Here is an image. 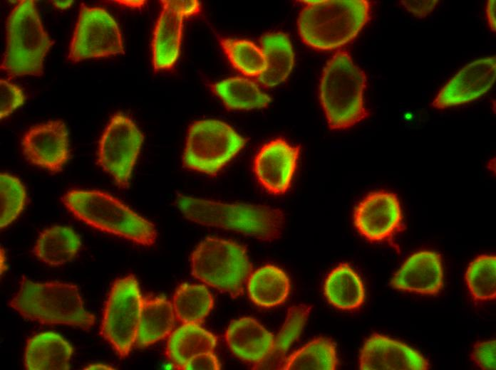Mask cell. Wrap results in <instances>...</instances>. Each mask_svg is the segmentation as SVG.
Masks as SVG:
<instances>
[{
	"label": "cell",
	"instance_id": "1",
	"mask_svg": "<svg viewBox=\"0 0 496 370\" xmlns=\"http://www.w3.org/2000/svg\"><path fill=\"white\" fill-rule=\"evenodd\" d=\"M298 32L307 46L321 51L340 48L353 41L371 15L367 0L304 1Z\"/></svg>",
	"mask_w": 496,
	"mask_h": 370
},
{
	"label": "cell",
	"instance_id": "2",
	"mask_svg": "<svg viewBox=\"0 0 496 370\" xmlns=\"http://www.w3.org/2000/svg\"><path fill=\"white\" fill-rule=\"evenodd\" d=\"M177 206L189 221L230 230L262 241L279 238L284 223L279 209L249 204L222 203L180 195Z\"/></svg>",
	"mask_w": 496,
	"mask_h": 370
},
{
	"label": "cell",
	"instance_id": "3",
	"mask_svg": "<svg viewBox=\"0 0 496 370\" xmlns=\"http://www.w3.org/2000/svg\"><path fill=\"white\" fill-rule=\"evenodd\" d=\"M9 306L26 319L90 329L95 322L76 285L58 281L36 282L25 277Z\"/></svg>",
	"mask_w": 496,
	"mask_h": 370
},
{
	"label": "cell",
	"instance_id": "4",
	"mask_svg": "<svg viewBox=\"0 0 496 370\" xmlns=\"http://www.w3.org/2000/svg\"><path fill=\"white\" fill-rule=\"evenodd\" d=\"M61 199L76 218L100 231L143 246L153 245L157 239L153 223L107 192L71 189Z\"/></svg>",
	"mask_w": 496,
	"mask_h": 370
},
{
	"label": "cell",
	"instance_id": "5",
	"mask_svg": "<svg viewBox=\"0 0 496 370\" xmlns=\"http://www.w3.org/2000/svg\"><path fill=\"white\" fill-rule=\"evenodd\" d=\"M367 78L346 51H337L324 68L319 98L328 126L332 130L350 128L369 113L364 105Z\"/></svg>",
	"mask_w": 496,
	"mask_h": 370
},
{
	"label": "cell",
	"instance_id": "6",
	"mask_svg": "<svg viewBox=\"0 0 496 370\" xmlns=\"http://www.w3.org/2000/svg\"><path fill=\"white\" fill-rule=\"evenodd\" d=\"M6 33L1 70L9 79L41 76L44 59L53 42L42 24L34 1L22 0L16 5L8 16Z\"/></svg>",
	"mask_w": 496,
	"mask_h": 370
},
{
	"label": "cell",
	"instance_id": "7",
	"mask_svg": "<svg viewBox=\"0 0 496 370\" xmlns=\"http://www.w3.org/2000/svg\"><path fill=\"white\" fill-rule=\"evenodd\" d=\"M191 270L197 280L237 298L243 294L252 267L243 245L207 237L192 252Z\"/></svg>",
	"mask_w": 496,
	"mask_h": 370
},
{
	"label": "cell",
	"instance_id": "8",
	"mask_svg": "<svg viewBox=\"0 0 496 370\" xmlns=\"http://www.w3.org/2000/svg\"><path fill=\"white\" fill-rule=\"evenodd\" d=\"M245 144L246 139L225 122L195 121L187 130L182 164L188 169L215 176Z\"/></svg>",
	"mask_w": 496,
	"mask_h": 370
},
{
	"label": "cell",
	"instance_id": "9",
	"mask_svg": "<svg viewBox=\"0 0 496 370\" xmlns=\"http://www.w3.org/2000/svg\"><path fill=\"white\" fill-rule=\"evenodd\" d=\"M143 300L133 275L116 280L109 292L100 334L120 358L126 357L136 342Z\"/></svg>",
	"mask_w": 496,
	"mask_h": 370
},
{
	"label": "cell",
	"instance_id": "10",
	"mask_svg": "<svg viewBox=\"0 0 496 370\" xmlns=\"http://www.w3.org/2000/svg\"><path fill=\"white\" fill-rule=\"evenodd\" d=\"M144 136L128 115L114 114L98 142L97 164L113 179L120 189L129 185Z\"/></svg>",
	"mask_w": 496,
	"mask_h": 370
},
{
	"label": "cell",
	"instance_id": "11",
	"mask_svg": "<svg viewBox=\"0 0 496 370\" xmlns=\"http://www.w3.org/2000/svg\"><path fill=\"white\" fill-rule=\"evenodd\" d=\"M125 53L122 33L115 18L104 9L82 3L68 59L78 63Z\"/></svg>",
	"mask_w": 496,
	"mask_h": 370
},
{
	"label": "cell",
	"instance_id": "12",
	"mask_svg": "<svg viewBox=\"0 0 496 370\" xmlns=\"http://www.w3.org/2000/svg\"><path fill=\"white\" fill-rule=\"evenodd\" d=\"M358 232L371 243L389 240L403 228L401 206L394 193L380 190L368 193L353 214Z\"/></svg>",
	"mask_w": 496,
	"mask_h": 370
},
{
	"label": "cell",
	"instance_id": "13",
	"mask_svg": "<svg viewBox=\"0 0 496 370\" xmlns=\"http://www.w3.org/2000/svg\"><path fill=\"white\" fill-rule=\"evenodd\" d=\"M21 149L30 164L51 173L61 171L70 157L65 123L56 120L31 127L23 135Z\"/></svg>",
	"mask_w": 496,
	"mask_h": 370
},
{
	"label": "cell",
	"instance_id": "14",
	"mask_svg": "<svg viewBox=\"0 0 496 370\" xmlns=\"http://www.w3.org/2000/svg\"><path fill=\"white\" fill-rule=\"evenodd\" d=\"M495 78V56L475 60L463 67L440 90L431 105L445 109L473 101L492 88Z\"/></svg>",
	"mask_w": 496,
	"mask_h": 370
},
{
	"label": "cell",
	"instance_id": "15",
	"mask_svg": "<svg viewBox=\"0 0 496 370\" xmlns=\"http://www.w3.org/2000/svg\"><path fill=\"white\" fill-rule=\"evenodd\" d=\"M300 146H293L282 138L264 144L256 154L253 171L259 184L269 194L286 193L296 169Z\"/></svg>",
	"mask_w": 496,
	"mask_h": 370
},
{
	"label": "cell",
	"instance_id": "16",
	"mask_svg": "<svg viewBox=\"0 0 496 370\" xmlns=\"http://www.w3.org/2000/svg\"><path fill=\"white\" fill-rule=\"evenodd\" d=\"M362 370H425L430 368L427 359L416 350L398 340L373 334L364 342L360 352Z\"/></svg>",
	"mask_w": 496,
	"mask_h": 370
},
{
	"label": "cell",
	"instance_id": "17",
	"mask_svg": "<svg viewBox=\"0 0 496 370\" xmlns=\"http://www.w3.org/2000/svg\"><path fill=\"white\" fill-rule=\"evenodd\" d=\"M390 285L401 291L426 295L438 294L443 287L440 255L428 250L411 254L393 275Z\"/></svg>",
	"mask_w": 496,
	"mask_h": 370
},
{
	"label": "cell",
	"instance_id": "18",
	"mask_svg": "<svg viewBox=\"0 0 496 370\" xmlns=\"http://www.w3.org/2000/svg\"><path fill=\"white\" fill-rule=\"evenodd\" d=\"M160 2L162 9L154 29L152 42L155 71L171 69L177 61L184 19L172 0H162Z\"/></svg>",
	"mask_w": 496,
	"mask_h": 370
},
{
	"label": "cell",
	"instance_id": "19",
	"mask_svg": "<svg viewBox=\"0 0 496 370\" xmlns=\"http://www.w3.org/2000/svg\"><path fill=\"white\" fill-rule=\"evenodd\" d=\"M231 352L243 361L258 364L272 349L274 337L257 319L242 317L232 321L224 335Z\"/></svg>",
	"mask_w": 496,
	"mask_h": 370
},
{
	"label": "cell",
	"instance_id": "20",
	"mask_svg": "<svg viewBox=\"0 0 496 370\" xmlns=\"http://www.w3.org/2000/svg\"><path fill=\"white\" fill-rule=\"evenodd\" d=\"M73 347L60 334L45 332L26 342L24 366L29 370H68Z\"/></svg>",
	"mask_w": 496,
	"mask_h": 370
},
{
	"label": "cell",
	"instance_id": "21",
	"mask_svg": "<svg viewBox=\"0 0 496 370\" xmlns=\"http://www.w3.org/2000/svg\"><path fill=\"white\" fill-rule=\"evenodd\" d=\"M217 337L200 324H183L169 335L166 345V356L178 369L193 357L214 352Z\"/></svg>",
	"mask_w": 496,
	"mask_h": 370
},
{
	"label": "cell",
	"instance_id": "22",
	"mask_svg": "<svg viewBox=\"0 0 496 370\" xmlns=\"http://www.w3.org/2000/svg\"><path fill=\"white\" fill-rule=\"evenodd\" d=\"M81 248V238L73 228L66 226H53L41 232L33 253L42 263L51 266H60L72 260Z\"/></svg>",
	"mask_w": 496,
	"mask_h": 370
},
{
	"label": "cell",
	"instance_id": "23",
	"mask_svg": "<svg viewBox=\"0 0 496 370\" xmlns=\"http://www.w3.org/2000/svg\"><path fill=\"white\" fill-rule=\"evenodd\" d=\"M175 318L172 303L165 297H143L135 344L145 347L169 337Z\"/></svg>",
	"mask_w": 496,
	"mask_h": 370
},
{
	"label": "cell",
	"instance_id": "24",
	"mask_svg": "<svg viewBox=\"0 0 496 370\" xmlns=\"http://www.w3.org/2000/svg\"><path fill=\"white\" fill-rule=\"evenodd\" d=\"M324 292L328 302L341 310H356L365 301L363 282L347 263L339 264L328 274L324 285Z\"/></svg>",
	"mask_w": 496,
	"mask_h": 370
},
{
	"label": "cell",
	"instance_id": "25",
	"mask_svg": "<svg viewBox=\"0 0 496 370\" xmlns=\"http://www.w3.org/2000/svg\"><path fill=\"white\" fill-rule=\"evenodd\" d=\"M250 300L264 308L277 307L284 303L290 292V280L280 268L264 265L251 273L247 280Z\"/></svg>",
	"mask_w": 496,
	"mask_h": 370
},
{
	"label": "cell",
	"instance_id": "26",
	"mask_svg": "<svg viewBox=\"0 0 496 370\" xmlns=\"http://www.w3.org/2000/svg\"><path fill=\"white\" fill-rule=\"evenodd\" d=\"M260 43L267 65L258 80L265 87L276 86L287 78L293 68L291 43L284 33L272 32L263 35Z\"/></svg>",
	"mask_w": 496,
	"mask_h": 370
},
{
	"label": "cell",
	"instance_id": "27",
	"mask_svg": "<svg viewBox=\"0 0 496 370\" xmlns=\"http://www.w3.org/2000/svg\"><path fill=\"white\" fill-rule=\"evenodd\" d=\"M311 306L296 305L289 308L285 322L274 338L272 351L254 369H282L291 344L298 339L309 318Z\"/></svg>",
	"mask_w": 496,
	"mask_h": 370
},
{
	"label": "cell",
	"instance_id": "28",
	"mask_svg": "<svg viewBox=\"0 0 496 370\" xmlns=\"http://www.w3.org/2000/svg\"><path fill=\"white\" fill-rule=\"evenodd\" d=\"M211 88L230 110L263 108L271 101L255 83L246 78H229L211 85Z\"/></svg>",
	"mask_w": 496,
	"mask_h": 370
},
{
	"label": "cell",
	"instance_id": "29",
	"mask_svg": "<svg viewBox=\"0 0 496 370\" xmlns=\"http://www.w3.org/2000/svg\"><path fill=\"white\" fill-rule=\"evenodd\" d=\"M213 297L202 285L182 284L173 296L175 317L182 324H200L213 307Z\"/></svg>",
	"mask_w": 496,
	"mask_h": 370
},
{
	"label": "cell",
	"instance_id": "30",
	"mask_svg": "<svg viewBox=\"0 0 496 370\" xmlns=\"http://www.w3.org/2000/svg\"><path fill=\"white\" fill-rule=\"evenodd\" d=\"M338 366L336 346L329 339L317 337L286 358L282 369L334 370Z\"/></svg>",
	"mask_w": 496,
	"mask_h": 370
},
{
	"label": "cell",
	"instance_id": "31",
	"mask_svg": "<svg viewBox=\"0 0 496 370\" xmlns=\"http://www.w3.org/2000/svg\"><path fill=\"white\" fill-rule=\"evenodd\" d=\"M465 278L475 302H485L496 297V256L478 255L468 265Z\"/></svg>",
	"mask_w": 496,
	"mask_h": 370
},
{
	"label": "cell",
	"instance_id": "32",
	"mask_svg": "<svg viewBox=\"0 0 496 370\" xmlns=\"http://www.w3.org/2000/svg\"><path fill=\"white\" fill-rule=\"evenodd\" d=\"M219 41L231 64L244 75L258 78L265 70V56L254 43L224 38H219Z\"/></svg>",
	"mask_w": 496,
	"mask_h": 370
},
{
	"label": "cell",
	"instance_id": "33",
	"mask_svg": "<svg viewBox=\"0 0 496 370\" xmlns=\"http://www.w3.org/2000/svg\"><path fill=\"white\" fill-rule=\"evenodd\" d=\"M26 200L24 184L16 176L2 172L0 174V227L10 225L23 211Z\"/></svg>",
	"mask_w": 496,
	"mask_h": 370
},
{
	"label": "cell",
	"instance_id": "34",
	"mask_svg": "<svg viewBox=\"0 0 496 370\" xmlns=\"http://www.w3.org/2000/svg\"><path fill=\"white\" fill-rule=\"evenodd\" d=\"M25 102V96L18 85L7 79H0V119H4Z\"/></svg>",
	"mask_w": 496,
	"mask_h": 370
},
{
	"label": "cell",
	"instance_id": "35",
	"mask_svg": "<svg viewBox=\"0 0 496 370\" xmlns=\"http://www.w3.org/2000/svg\"><path fill=\"white\" fill-rule=\"evenodd\" d=\"M496 341L494 339L477 342L472 350V362L482 369H496Z\"/></svg>",
	"mask_w": 496,
	"mask_h": 370
},
{
	"label": "cell",
	"instance_id": "36",
	"mask_svg": "<svg viewBox=\"0 0 496 370\" xmlns=\"http://www.w3.org/2000/svg\"><path fill=\"white\" fill-rule=\"evenodd\" d=\"M221 369L219 361L213 352L204 353L191 359L182 368L185 370Z\"/></svg>",
	"mask_w": 496,
	"mask_h": 370
},
{
	"label": "cell",
	"instance_id": "37",
	"mask_svg": "<svg viewBox=\"0 0 496 370\" xmlns=\"http://www.w3.org/2000/svg\"><path fill=\"white\" fill-rule=\"evenodd\" d=\"M438 2L436 0H403L400 1V4L416 17L423 18L433 11Z\"/></svg>",
	"mask_w": 496,
	"mask_h": 370
},
{
	"label": "cell",
	"instance_id": "38",
	"mask_svg": "<svg viewBox=\"0 0 496 370\" xmlns=\"http://www.w3.org/2000/svg\"><path fill=\"white\" fill-rule=\"evenodd\" d=\"M172 2L184 17L195 15L200 11V4L197 0H172Z\"/></svg>",
	"mask_w": 496,
	"mask_h": 370
},
{
	"label": "cell",
	"instance_id": "39",
	"mask_svg": "<svg viewBox=\"0 0 496 370\" xmlns=\"http://www.w3.org/2000/svg\"><path fill=\"white\" fill-rule=\"evenodd\" d=\"M495 0H490L486 6V16L489 26L492 32H495L496 18H495Z\"/></svg>",
	"mask_w": 496,
	"mask_h": 370
},
{
	"label": "cell",
	"instance_id": "40",
	"mask_svg": "<svg viewBox=\"0 0 496 370\" xmlns=\"http://www.w3.org/2000/svg\"><path fill=\"white\" fill-rule=\"evenodd\" d=\"M116 2L132 8H140L144 4L145 1H115Z\"/></svg>",
	"mask_w": 496,
	"mask_h": 370
},
{
	"label": "cell",
	"instance_id": "41",
	"mask_svg": "<svg viewBox=\"0 0 496 370\" xmlns=\"http://www.w3.org/2000/svg\"><path fill=\"white\" fill-rule=\"evenodd\" d=\"M53 5L61 9H67L68 6H70L72 3L73 2V1H52Z\"/></svg>",
	"mask_w": 496,
	"mask_h": 370
},
{
	"label": "cell",
	"instance_id": "42",
	"mask_svg": "<svg viewBox=\"0 0 496 370\" xmlns=\"http://www.w3.org/2000/svg\"><path fill=\"white\" fill-rule=\"evenodd\" d=\"M83 369H115L112 366L103 364H95L89 365L85 367Z\"/></svg>",
	"mask_w": 496,
	"mask_h": 370
},
{
	"label": "cell",
	"instance_id": "43",
	"mask_svg": "<svg viewBox=\"0 0 496 370\" xmlns=\"http://www.w3.org/2000/svg\"><path fill=\"white\" fill-rule=\"evenodd\" d=\"M5 263V258H4V250L1 248V273L2 274V272L5 270L6 268Z\"/></svg>",
	"mask_w": 496,
	"mask_h": 370
}]
</instances>
